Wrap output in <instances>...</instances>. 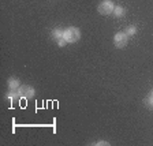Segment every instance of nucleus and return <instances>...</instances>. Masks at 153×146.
I'll use <instances>...</instances> for the list:
<instances>
[{"mask_svg": "<svg viewBox=\"0 0 153 146\" xmlns=\"http://www.w3.org/2000/svg\"><path fill=\"white\" fill-rule=\"evenodd\" d=\"M114 42L116 45V48H124L127 44V34L126 33H118L114 37Z\"/></svg>", "mask_w": 153, "mask_h": 146, "instance_id": "obj_3", "label": "nucleus"}, {"mask_svg": "<svg viewBox=\"0 0 153 146\" xmlns=\"http://www.w3.org/2000/svg\"><path fill=\"white\" fill-rule=\"evenodd\" d=\"M19 96L23 97V99H30V97L34 96V89H33L32 86H29V85L21 86V87H19Z\"/></svg>", "mask_w": 153, "mask_h": 146, "instance_id": "obj_4", "label": "nucleus"}, {"mask_svg": "<svg viewBox=\"0 0 153 146\" xmlns=\"http://www.w3.org/2000/svg\"><path fill=\"white\" fill-rule=\"evenodd\" d=\"M135 32H137V29L134 27V26H128V27L126 29V32H124V33H126L127 36H134V34H135Z\"/></svg>", "mask_w": 153, "mask_h": 146, "instance_id": "obj_8", "label": "nucleus"}, {"mask_svg": "<svg viewBox=\"0 0 153 146\" xmlns=\"http://www.w3.org/2000/svg\"><path fill=\"white\" fill-rule=\"evenodd\" d=\"M97 145H108V143L104 142V141H101V142H97Z\"/></svg>", "mask_w": 153, "mask_h": 146, "instance_id": "obj_11", "label": "nucleus"}, {"mask_svg": "<svg viewBox=\"0 0 153 146\" xmlns=\"http://www.w3.org/2000/svg\"><path fill=\"white\" fill-rule=\"evenodd\" d=\"M64 40H66L67 42H75L79 40L81 37V32H79V29H76V27H68L64 32Z\"/></svg>", "mask_w": 153, "mask_h": 146, "instance_id": "obj_1", "label": "nucleus"}, {"mask_svg": "<svg viewBox=\"0 0 153 146\" xmlns=\"http://www.w3.org/2000/svg\"><path fill=\"white\" fill-rule=\"evenodd\" d=\"M66 44H67V41H66V40H64V37L59 40V47H64V45H66Z\"/></svg>", "mask_w": 153, "mask_h": 146, "instance_id": "obj_10", "label": "nucleus"}, {"mask_svg": "<svg viewBox=\"0 0 153 146\" xmlns=\"http://www.w3.org/2000/svg\"><path fill=\"white\" fill-rule=\"evenodd\" d=\"M18 96H19V93H18V94H16L15 92H10L8 94H7V97H8L10 100H15L16 97H18Z\"/></svg>", "mask_w": 153, "mask_h": 146, "instance_id": "obj_9", "label": "nucleus"}, {"mask_svg": "<svg viewBox=\"0 0 153 146\" xmlns=\"http://www.w3.org/2000/svg\"><path fill=\"white\" fill-rule=\"evenodd\" d=\"M64 36V32H62L60 29H55L53 32H52V37L56 38V40H60V38H63Z\"/></svg>", "mask_w": 153, "mask_h": 146, "instance_id": "obj_6", "label": "nucleus"}, {"mask_svg": "<svg viewBox=\"0 0 153 146\" xmlns=\"http://www.w3.org/2000/svg\"><path fill=\"white\" fill-rule=\"evenodd\" d=\"M114 3H112L111 0H104L101 1L99 6V13L102 14V15H108V14L114 13Z\"/></svg>", "mask_w": 153, "mask_h": 146, "instance_id": "obj_2", "label": "nucleus"}, {"mask_svg": "<svg viewBox=\"0 0 153 146\" xmlns=\"http://www.w3.org/2000/svg\"><path fill=\"white\" fill-rule=\"evenodd\" d=\"M8 87L11 90L18 89V87H19V81L15 79V78H10V79H8Z\"/></svg>", "mask_w": 153, "mask_h": 146, "instance_id": "obj_5", "label": "nucleus"}, {"mask_svg": "<svg viewBox=\"0 0 153 146\" xmlns=\"http://www.w3.org/2000/svg\"><path fill=\"white\" fill-rule=\"evenodd\" d=\"M114 14H115V16L124 15V8H122V7H115V8H114Z\"/></svg>", "mask_w": 153, "mask_h": 146, "instance_id": "obj_7", "label": "nucleus"}]
</instances>
